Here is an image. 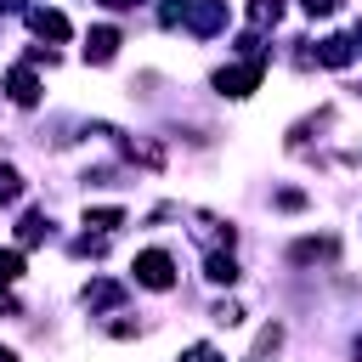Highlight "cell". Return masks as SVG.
<instances>
[{"instance_id":"6da1fadb","label":"cell","mask_w":362,"mask_h":362,"mask_svg":"<svg viewBox=\"0 0 362 362\" xmlns=\"http://www.w3.org/2000/svg\"><path fill=\"white\" fill-rule=\"evenodd\" d=\"M136 283H147V288H170V283H175V266H170V255H164V249H147V255H136Z\"/></svg>"},{"instance_id":"7a4b0ae2","label":"cell","mask_w":362,"mask_h":362,"mask_svg":"<svg viewBox=\"0 0 362 362\" xmlns=\"http://www.w3.org/2000/svg\"><path fill=\"white\" fill-rule=\"evenodd\" d=\"M260 68H266V62H260V57H249L243 68H221V74H215V85H221L226 96H249V90L260 85Z\"/></svg>"},{"instance_id":"3957f363","label":"cell","mask_w":362,"mask_h":362,"mask_svg":"<svg viewBox=\"0 0 362 362\" xmlns=\"http://www.w3.org/2000/svg\"><path fill=\"white\" fill-rule=\"evenodd\" d=\"M28 23H34V34H45V40H68V17H62V11L34 6V11H28Z\"/></svg>"},{"instance_id":"277c9868","label":"cell","mask_w":362,"mask_h":362,"mask_svg":"<svg viewBox=\"0 0 362 362\" xmlns=\"http://www.w3.org/2000/svg\"><path fill=\"white\" fill-rule=\"evenodd\" d=\"M113 51H119V34H113V28H90V40H85V57H90V62H107Z\"/></svg>"},{"instance_id":"5b68a950","label":"cell","mask_w":362,"mask_h":362,"mask_svg":"<svg viewBox=\"0 0 362 362\" xmlns=\"http://www.w3.org/2000/svg\"><path fill=\"white\" fill-rule=\"evenodd\" d=\"M6 90H11V102H23V107H28V102H40V85H34V74H28V68H17V74L6 79Z\"/></svg>"},{"instance_id":"8992f818","label":"cell","mask_w":362,"mask_h":362,"mask_svg":"<svg viewBox=\"0 0 362 362\" xmlns=\"http://www.w3.org/2000/svg\"><path fill=\"white\" fill-rule=\"evenodd\" d=\"M317 57H322L328 68H345V62H351V40H345V34H334V40H322V51H317Z\"/></svg>"},{"instance_id":"52a82bcc","label":"cell","mask_w":362,"mask_h":362,"mask_svg":"<svg viewBox=\"0 0 362 362\" xmlns=\"http://www.w3.org/2000/svg\"><path fill=\"white\" fill-rule=\"evenodd\" d=\"M334 255V238H305V243H294V260H328Z\"/></svg>"},{"instance_id":"ba28073f","label":"cell","mask_w":362,"mask_h":362,"mask_svg":"<svg viewBox=\"0 0 362 362\" xmlns=\"http://www.w3.org/2000/svg\"><path fill=\"white\" fill-rule=\"evenodd\" d=\"M209 283H238V260L232 255H209Z\"/></svg>"},{"instance_id":"9c48e42d","label":"cell","mask_w":362,"mask_h":362,"mask_svg":"<svg viewBox=\"0 0 362 362\" xmlns=\"http://www.w3.org/2000/svg\"><path fill=\"white\" fill-rule=\"evenodd\" d=\"M119 294H124L119 283H90L85 288V305H119Z\"/></svg>"},{"instance_id":"30bf717a","label":"cell","mask_w":362,"mask_h":362,"mask_svg":"<svg viewBox=\"0 0 362 362\" xmlns=\"http://www.w3.org/2000/svg\"><path fill=\"white\" fill-rule=\"evenodd\" d=\"M17 277H23V255H17V249H0V288L17 283Z\"/></svg>"},{"instance_id":"8fae6325","label":"cell","mask_w":362,"mask_h":362,"mask_svg":"<svg viewBox=\"0 0 362 362\" xmlns=\"http://www.w3.org/2000/svg\"><path fill=\"white\" fill-rule=\"evenodd\" d=\"M119 221H124V209H90L85 215V226H96V232H113Z\"/></svg>"},{"instance_id":"7c38bea8","label":"cell","mask_w":362,"mask_h":362,"mask_svg":"<svg viewBox=\"0 0 362 362\" xmlns=\"http://www.w3.org/2000/svg\"><path fill=\"white\" fill-rule=\"evenodd\" d=\"M249 17H255V23H277V17H283V0H255Z\"/></svg>"},{"instance_id":"4fadbf2b","label":"cell","mask_w":362,"mask_h":362,"mask_svg":"<svg viewBox=\"0 0 362 362\" xmlns=\"http://www.w3.org/2000/svg\"><path fill=\"white\" fill-rule=\"evenodd\" d=\"M17 192H23V181H17V170H11V164H0V204H11Z\"/></svg>"},{"instance_id":"5bb4252c","label":"cell","mask_w":362,"mask_h":362,"mask_svg":"<svg viewBox=\"0 0 362 362\" xmlns=\"http://www.w3.org/2000/svg\"><path fill=\"white\" fill-rule=\"evenodd\" d=\"M45 238V215H23V243H40Z\"/></svg>"},{"instance_id":"9a60e30c","label":"cell","mask_w":362,"mask_h":362,"mask_svg":"<svg viewBox=\"0 0 362 362\" xmlns=\"http://www.w3.org/2000/svg\"><path fill=\"white\" fill-rule=\"evenodd\" d=\"M181 362H221V351H215V345H192Z\"/></svg>"},{"instance_id":"2e32d148","label":"cell","mask_w":362,"mask_h":362,"mask_svg":"<svg viewBox=\"0 0 362 362\" xmlns=\"http://www.w3.org/2000/svg\"><path fill=\"white\" fill-rule=\"evenodd\" d=\"M238 317H243V311H238V305H232V300H226V305H215V322H226V328H232V322H238Z\"/></svg>"},{"instance_id":"e0dca14e","label":"cell","mask_w":362,"mask_h":362,"mask_svg":"<svg viewBox=\"0 0 362 362\" xmlns=\"http://www.w3.org/2000/svg\"><path fill=\"white\" fill-rule=\"evenodd\" d=\"M300 6H305V11H311V17H328V11H334V6H339V0H300Z\"/></svg>"},{"instance_id":"ac0fdd59","label":"cell","mask_w":362,"mask_h":362,"mask_svg":"<svg viewBox=\"0 0 362 362\" xmlns=\"http://www.w3.org/2000/svg\"><path fill=\"white\" fill-rule=\"evenodd\" d=\"M102 6H113V11H124V6H136V0H102Z\"/></svg>"},{"instance_id":"d6986e66","label":"cell","mask_w":362,"mask_h":362,"mask_svg":"<svg viewBox=\"0 0 362 362\" xmlns=\"http://www.w3.org/2000/svg\"><path fill=\"white\" fill-rule=\"evenodd\" d=\"M0 362H17V356H11V351H6V345H0Z\"/></svg>"},{"instance_id":"ffe728a7","label":"cell","mask_w":362,"mask_h":362,"mask_svg":"<svg viewBox=\"0 0 362 362\" xmlns=\"http://www.w3.org/2000/svg\"><path fill=\"white\" fill-rule=\"evenodd\" d=\"M0 6H23V0H0Z\"/></svg>"}]
</instances>
